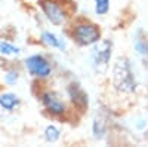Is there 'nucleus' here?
I'll return each instance as SVG.
<instances>
[{
  "mask_svg": "<svg viewBox=\"0 0 148 147\" xmlns=\"http://www.w3.org/2000/svg\"><path fill=\"white\" fill-rule=\"evenodd\" d=\"M107 120L102 116H96L92 122V134H93V138L95 140H102L107 137Z\"/></svg>",
  "mask_w": 148,
  "mask_h": 147,
  "instance_id": "nucleus-10",
  "label": "nucleus"
},
{
  "mask_svg": "<svg viewBox=\"0 0 148 147\" xmlns=\"http://www.w3.org/2000/svg\"><path fill=\"white\" fill-rule=\"evenodd\" d=\"M67 97L70 100V104L74 112L79 115H83L89 108V95L86 92L79 82H70L67 85Z\"/></svg>",
  "mask_w": 148,
  "mask_h": 147,
  "instance_id": "nucleus-7",
  "label": "nucleus"
},
{
  "mask_svg": "<svg viewBox=\"0 0 148 147\" xmlns=\"http://www.w3.org/2000/svg\"><path fill=\"white\" fill-rule=\"evenodd\" d=\"M39 6L46 19L56 27L67 26L74 10V3L71 0H39Z\"/></svg>",
  "mask_w": 148,
  "mask_h": 147,
  "instance_id": "nucleus-3",
  "label": "nucleus"
},
{
  "mask_svg": "<svg viewBox=\"0 0 148 147\" xmlns=\"http://www.w3.org/2000/svg\"><path fill=\"white\" fill-rule=\"evenodd\" d=\"M95 2V14L98 17H105L110 12V0H93Z\"/></svg>",
  "mask_w": 148,
  "mask_h": 147,
  "instance_id": "nucleus-14",
  "label": "nucleus"
},
{
  "mask_svg": "<svg viewBox=\"0 0 148 147\" xmlns=\"http://www.w3.org/2000/svg\"><path fill=\"white\" fill-rule=\"evenodd\" d=\"M111 83L119 94L132 95L138 91V79L135 76L130 59L126 57H119L111 70Z\"/></svg>",
  "mask_w": 148,
  "mask_h": 147,
  "instance_id": "nucleus-2",
  "label": "nucleus"
},
{
  "mask_svg": "<svg viewBox=\"0 0 148 147\" xmlns=\"http://www.w3.org/2000/svg\"><path fill=\"white\" fill-rule=\"evenodd\" d=\"M43 137L47 143H56L61 138V131L55 125H47L43 131Z\"/></svg>",
  "mask_w": 148,
  "mask_h": 147,
  "instance_id": "nucleus-12",
  "label": "nucleus"
},
{
  "mask_svg": "<svg viewBox=\"0 0 148 147\" xmlns=\"http://www.w3.org/2000/svg\"><path fill=\"white\" fill-rule=\"evenodd\" d=\"M65 33L68 37L80 48H89L93 46L102 39V31L98 24L88 18H74L71 22L67 24Z\"/></svg>",
  "mask_w": 148,
  "mask_h": 147,
  "instance_id": "nucleus-1",
  "label": "nucleus"
},
{
  "mask_svg": "<svg viewBox=\"0 0 148 147\" xmlns=\"http://www.w3.org/2000/svg\"><path fill=\"white\" fill-rule=\"evenodd\" d=\"M19 48L15 46L14 43L6 42V40H0V55L5 57H14V55H19Z\"/></svg>",
  "mask_w": 148,
  "mask_h": 147,
  "instance_id": "nucleus-13",
  "label": "nucleus"
},
{
  "mask_svg": "<svg viewBox=\"0 0 148 147\" xmlns=\"http://www.w3.org/2000/svg\"><path fill=\"white\" fill-rule=\"evenodd\" d=\"M113 42L110 39H101L92 46L90 51V64L95 71H105L111 63L113 57Z\"/></svg>",
  "mask_w": 148,
  "mask_h": 147,
  "instance_id": "nucleus-5",
  "label": "nucleus"
},
{
  "mask_svg": "<svg viewBox=\"0 0 148 147\" xmlns=\"http://www.w3.org/2000/svg\"><path fill=\"white\" fill-rule=\"evenodd\" d=\"M133 46H135L136 52L141 57L148 58V39H147V36L141 30H138L136 34H135V37H133Z\"/></svg>",
  "mask_w": 148,
  "mask_h": 147,
  "instance_id": "nucleus-11",
  "label": "nucleus"
},
{
  "mask_svg": "<svg viewBox=\"0 0 148 147\" xmlns=\"http://www.w3.org/2000/svg\"><path fill=\"white\" fill-rule=\"evenodd\" d=\"M19 80V73L18 70L15 68H12V70H8L5 73V76H3V82L8 85V86H14V85H16Z\"/></svg>",
  "mask_w": 148,
  "mask_h": 147,
  "instance_id": "nucleus-15",
  "label": "nucleus"
},
{
  "mask_svg": "<svg viewBox=\"0 0 148 147\" xmlns=\"http://www.w3.org/2000/svg\"><path fill=\"white\" fill-rule=\"evenodd\" d=\"M19 104H21L19 97L14 92H5L0 95V107L6 112H14Z\"/></svg>",
  "mask_w": 148,
  "mask_h": 147,
  "instance_id": "nucleus-9",
  "label": "nucleus"
},
{
  "mask_svg": "<svg viewBox=\"0 0 148 147\" xmlns=\"http://www.w3.org/2000/svg\"><path fill=\"white\" fill-rule=\"evenodd\" d=\"M40 40L42 43H45L47 48H53V49H59V51H65V40H62L59 37V36H56L55 33L52 31H43L42 36H40Z\"/></svg>",
  "mask_w": 148,
  "mask_h": 147,
  "instance_id": "nucleus-8",
  "label": "nucleus"
},
{
  "mask_svg": "<svg viewBox=\"0 0 148 147\" xmlns=\"http://www.w3.org/2000/svg\"><path fill=\"white\" fill-rule=\"evenodd\" d=\"M37 97H39L42 107L45 108V112L49 116H52L55 119H62V120L68 119L70 108H68L65 100L61 97V94H58L56 91H52V89H45Z\"/></svg>",
  "mask_w": 148,
  "mask_h": 147,
  "instance_id": "nucleus-4",
  "label": "nucleus"
},
{
  "mask_svg": "<svg viewBox=\"0 0 148 147\" xmlns=\"http://www.w3.org/2000/svg\"><path fill=\"white\" fill-rule=\"evenodd\" d=\"M25 68L27 71L30 73V76L36 77V79H40V80H45V79H49L52 76V64L45 55L42 54H34V55H30L27 59H25Z\"/></svg>",
  "mask_w": 148,
  "mask_h": 147,
  "instance_id": "nucleus-6",
  "label": "nucleus"
}]
</instances>
